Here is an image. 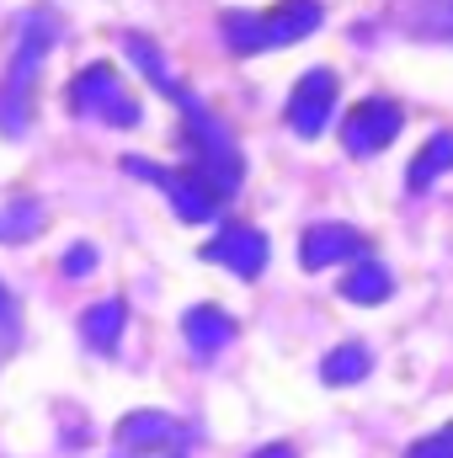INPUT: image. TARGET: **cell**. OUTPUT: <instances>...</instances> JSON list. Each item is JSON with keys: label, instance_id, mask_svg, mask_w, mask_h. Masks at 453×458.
<instances>
[{"label": "cell", "instance_id": "cell-3", "mask_svg": "<svg viewBox=\"0 0 453 458\" xmlns=\"http://www.w3.org/2000/svg\"><path fill=\"white\" fill-rule=\"evenodd\" d=\"M176 107H182V144H187V155H192V165H187V171H198V176H203L219 198H229V192L245 182L240 144L229 139L225 123L209 113V107H198L192 97H182Z\"/></svg>", "mask_w": 453, "mask_h": 458}, {"label": "cell", "instance_id": "cell-20", "mask_svg": "<svg viewBox=\"0 0 453 458\" xmlns=\"http://www.w3.org/2000/svg\"><path fill=\"white\" fill-rule=\"evenodd\" d=\"M64 272H70V277H81V272H97V250H91L86 240H81V245H70V250H64Z\"/></svg>", "mask_w": 453, "mask_h": 458}, {"label": "cell", "instance_id": "cell-12", "mask_svg": "<svg viewBox=\"0 0 453 458\" xmlns=\"http://www.w3.org/2000/svg\"><path fill=\"white\" fill-rule=\"evenodd\" d=\"M182 342L192 346L198 357H214V352H225L235 342V320H229L219 304H192L182 315Z\"/></svg>", "mask_w": 453, "mask_h": 458}, {"label": "cell", "instance_id": "cell-4", "mask_svg": "<svg viewBox=\"0 0 453 458\" xmlns=\"http://www.w3.org/2000/svg\"><path fill=\"white\" fill-rule=\"evenodd\" d=\"M123 171H128V176H139V182H155L187 225H209V219H219V214H225V198H219L198 171H187V165H176V171H171V165H155V160H144V155H123Z\"/></svg>", "mask_w": 453, "mask_h": 458}, {"label": "cell", "instance_id": "cell-11", "mask_svg": "<svg viewBox=\"0 0 453 458\" xmlns=\"http://www.w3.org/2000/svg\"><path fill=\"white\" fill-rule=\"evenodd\" d=\"M389 21L406 38L453 43V0H389Z\"/></svg>", "mask_w": 453, "mask_h": 458}, {"label": "cell", "instance_id": "cell-8", "mask_svg": "<svg viewBox=\"0 0 453 458\" xmlns=\"http://www.w3.org/2000/svg\"><path fill=\"white\" fill-rule=\"evenodd\" d=\"M331 113H337V75H331L326 64H315V70L299 75V86H294V97H288V128H294L299 139H321L326 123H331Z\"/></svg>", "mask_w": 453, "mask_h": 458}, {"label": "cell", "instance_id": "cell-1", "mask_svg": "<svg viewBox=\"0 0 453 458\" xmlns=\"http://www.w3.org/2000/svg\"><path fill=\"white\" fill-rule=\"evenodd\" d=\"M54 43H59L54 11H27L21 32H16L11 70L0 81V139H21L27 133V123H32V86H38V70H43V59H48Z\"/></svg>", "mask_w": 453, "mask_h": 458}, {"label": "cell", "instance_id": "cell-15", "mask_svg": "<svg viewBox=\"0 0 453 458\" xmlns=\"http://www.w3.org/2000/svg\"><path fill=\"white\" fill-rule=\"evenodd\" d=\"M443 171H453V133H432V139L416 149V160H411V171H406V187H411V192H427Z\"/></svg>", "mask_w": 453, "mask_h": 458}, {"label": "cell", "instance_id": "cell-6", "mask_svg": "<svg viewBox=\"0 0 453 458\" xmlns=\"http://www.w3.org/2000/svg\"><path fill=\"white\" fill-rule=\"evenodd\" d=\"M400 128H406L400 102H389V97H363L352 113L341 117V144H346V155L368 160V155H384V149L400 139Z\"/></svg>", "mask_w": 453, "mask_h": 458}, {"label": "cell", "instance_id": "cell-13", "mask_svg": "<svg viewBox=\"0 0 453 458\" xmlns=\"http://www.w3.org/2000/svg\"><path fill=\"white\" fill-rule=\"evenodd\" d=\"M123 54L139 64V75H144L160 97H171V102H182V97H187V91H182V81L171 75V59H166V54H160L144 32H123Z\"/></svg>", "mask_w": 453, "mask_h": 458}, {"label": "cell", "instance_id": "cell-2", "mask_svg": "<svg viewBox=\"0 0 453 458\" xmlns=\"http://www.w3.org/2000/svg\"><path fill=\"white\" fill-rule=\"evenodd\" d=\"M321 21H326V5H321V0H278L272 11H225V16H219L225 48L240 54V59L267 54V48L304 43Z\"/></svg>", "mask_w": 453, "mask_h": 458}, {"label": "cell", "instance_id": "cell-17", "mask_svg": "<svg viewBox=\"0 0 453 458\" xmlns=\"http://www.w3.org/2000/svg\"><path fill=\"white\" fill-rule=\"evenodd\" d=\"M43 225H48V208L38 198H11L0 208V245H21V240L43 234Z\"/></svg>", "mask_w": 453, "mask_h": 458}, {"label": "cell", "instance_id": "cell-18", "mask_svg": "<svg viewBox=\"0 0 453 458\" xmlns=\"http://www.w3.org/2000/svg\"><path fill=\"white\" fill-rule=\"evenodd\" d=\"M368 373H373V357H368V346H357V342L326 352V362H321V378H326L331 389H341V384H363Z\"/></svg>", "mask_w": 453, "mask_h": 458}, {"label": "cell", "instance_id": "cell-5", "mask_svg": "<svg viewBox=\"0 0 453 458\" xmlns=\"http://www.w3.org/2000/svg\"><path fill=\"white\" fill-rule=\"evenodd\" d=\"M64 102H70L75 117H97V123H113V128H139V123H144L139 102L128 97V86L117 81L113 64H86V70L70 81Z\"/></svg>", "mask_w": 453, "mask_h": 458}, {"label": "cell", "instance_id": "cell-16", "mask_svg": "<svg viewBox=\"0 0 453 458\" xmlns=\"http://www.w3.org/2000/svg\"><path fill=\"white\" fill-rule=\"evenodd\" d=\"M123 326H128L123 299H102V304H91L81 315V336H86V346H97V352H113L117 336H123Z\"/></svg>", "mask_w": 453, "mask_h": 458}, {"label": "cell", "instance_id": "cell-7", "mask_svg": "<svg viewBox=\"0 0 453 458\" xmlns=\"http://www.w3.org/2000/svg\"><path fill=\"white\" fill-rule=\"evenodd\" d=\"M113 443L123 454H160V458H176L182 443H187V427L166 411H128L123 421L113 427Z\"/></svg>", "mask_w": 453, "mask_h": 458}, {"label": "cell", "instance_id": "cell-21", "mask_svg": "<svg viewBox=\"0 0 453 458\" xmlns=\"http://www.w3.org/2000/svg\"><path fill=\"white\" fill-rule=\"evenodd\" d=\"M16 342V299L5 293V283H0V352Z\"/></svg>", "mask_w": 453, "mask_h": 458}, {"label": "cell", "instance_id": "cell-9", "mask_svg": "<svg viewBox=\"0 0 453 458\" xmlns=\"http://www.w3.org/2000/svg\"><path fill=\"white\" fill-rule=\"evenodd\" d=\"M363 256H373L368 234L352 225H310L304 240H299V267L304 272H326L337 261H363Z\"/></svg>", "mask_w": 453, "mask_h": 458}, {"label": "cell", "instance_id": "cell-19", "mask_svg": "<svg viewBox=\"0 0 453 458\" xmlns=\"http://www.w3.org/2000/svg\"><path fill=\"white\" fill-rule=\"evenodd\" d=\"M406 458H453V421L449 427H438V432H427V437H416Z\"/></svg>", "mask_w": 453, "mask_h": 458}, {"label": "cell", "instance_id": "cell-14", "mask_svg": "<svg viewBox=\"0 0 453 458\" xmlns=\"http://www.w3.org/2000/svg\"><path fill=\"white\" fill-rule=\"evenodd\" d=\"M389 293H395V277H389V267L373 261V256L352 261V272L341 277V299H352V304H384Z\"/></svg>", "mask_w": 453, "mask_h": 458}, {"label": "cell", "instance_id": "cell-22", "mask_svg": "<svg viewBox=\"0 0 453 458\" xmlns=\"http://www.w3.org/2000/svg\"><path fill=\"white\" fill-rule=\"evenodd\" d=\"M251 458H294V448L288 443H272V448H256Z\"/></svg>", "mask_w": 453, "mask_h": 458}, {"label": "cell", "instance_id": "cell-10", "mask_svg": "<svg viewBox=\"0 0 453 458\" xmlns=\"http://www.w3.org/2000/svg\"><path fill=\"white\" fill-rule=\"evenodd\" d=\"M267 234L251 225H225L209 245H203V261H219L229 272H240V277H261L267 272Z\"/></svg>", "mask_w": 453, "mask_h": 458}]
</instances>
